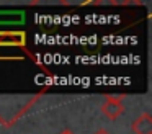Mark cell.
<instances>
[{
    "instance_id": "cell-3",
    "label": "cell",
    "mask_w": 152,
    "mask_h": 134,
    "mask_svg": "<svg viewBox=\"0 0 152 134\" xmlns=\"http://www.w3.org/2000/svg\"><path fill=\"white\" fill-rule=\"evenodd\" d=\"M132 134H152V116L151 113H142L132 121L131 124Z\"/></svg>"
},
{
    "instance_id": "cell-1",
    "label": "cell",
    "mask_w": 152,
    "mask_h": 134,
    "mask_svg": "<svg viewBox=\"0 0 152 134\" xmlns=\"http://www.w3.org/2000/svg\"><path fill=\"white\" fill-rule=\"evenodd\" d=\"M100 111L105 114L108 119L115 121L124 111V105H123V97H105V101L100 106Z\"/></svg>"
},
{
    "instance_id": "cell-5",
    "label": "cell",
    "mask_w": 152,
    "mask_h": 134,
    "mask_svg": "<svg viewBox=\"0 0 152 134\" xmlns=\"http://www.w3.org/2000/svg\"><path fill=\"white\" fill-rule=\"evenodd\" d=\"M61 134H74V133H72V131H69V129H66V131H62Z\"/></svg>"
},
{
    "instance_id": "cell-2",
    "label": "cell",
    "mask_w": 152,
    "mask_h": 134,
    "mask_svg": "<svg viewBox=\"0 0 152 134\" xmlns=\"http://www.w3.org/2000/svg\"><path fill=\"white\" fill-rule=\"evenodd\" d=\"M26 34L23 31H0V46H17L25 48Z\"/></svg>"
},
{
    "instance_id": "cell-4",
    "label": "cell",
    "mask_w": 152,
    "mask_h": 134,
    "mask_svg": "<svg viewBox=\"0 0 152 134\" xmlns=\"http://www.w3.org/2000/svg\"><path fill=\"white\" fill-rule=\"evenodd\" d=\"M93 134H110V133H108L106 129H103V127H100V129H98V131H95Z\"/></svg>"
}]
</instances>
